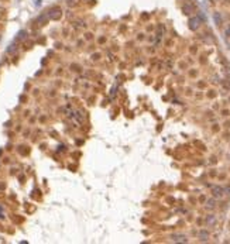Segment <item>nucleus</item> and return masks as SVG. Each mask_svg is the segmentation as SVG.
I'll use <instances>...</instances> for the list:
<instances>
[{
	"instance_id": "1",
	"label": "nucleus",
	"mask_w": 230,
	"mask_h": 244,
	"mask_svg": "<svg viewBox=\"0 0 230 244\" xmlns=\"http://www.w3.org/2000/svg\"><path fill=\"white\" fill-rule=\"evenodd\" d=\"M47 16H48V19H51V20H59L61 16H62V10L58 6H55V7H52V9L48 10V14H47Z\"/></svg>"
},
{
	"instance_id": "2",
	"label": "nucleus",
	"mask_w": 230,
	"mask_h": 244,
	"mask_svg": "<svg viewBox=\"0 0 230 244\" xmlns=\"http://www.w3.org/2000/svg\"><path fill=\"white\" fill-rule=\"evenodd\" d=\"M188 24H189V28H191L192 31H195V30H198L199 26H200V19H199V17H192Z\"/></svg>"
},
{
	"instance_id": "3",
	"label": "nucleus",
	"mask_w": 230,
	"mask_h": 244,
	"mask_svg": "<svg viewBox=\"0 0 230 244\" xmlns=\"http://www.w3.org/2000/svg\"><path fill=\"white\" fill-rule=\"evenodd\" d=\"M171 238H172V241H177V243H188V238L184 234H172Z\"/></svg>"
},
{
	"instance_id": "4",
	"label": "nucleus",
	"mask_w": 230,
	"mask_h": 244,
	"mask_svg": "<svg viewBox=\"0 0 230 244\" xmlns=\"http://www.w3.org/2000/svg\"><path fill=\"white\" fill-rule=\"evenodd\" d=\"M212 193H213L215 198H220V196L224 193V189L222 186H213L212 188Z\"/></svg>"
},
{
	"instance_id": "5",
	"label": "nucleus",
	"mask_w": 230,
	"mask_h": 244,
	"mask_svg": "<svg viewBox=\"0 0 230 244\" xmlns=\"http://www.w3.org/2000/svg\"><path fill=\"white\" fill-rule=\"evenodd\" d=\"M208 238H209V233H208V231L206 230L199 231V240H200V241H206Z\"/></svg>"
},
{
	"instance_id": "6",
	"label": "nucleus",
	"mask_w": 230,
	"mask_h": 244,
	"mask_svg": "<svg viewBox=\"0 0 230 244\" xmlns=\"http://www.w3.org/2000/svg\"><path fill=\"white\" fill-rule=\"evenodd\" d=\"M213 20H215V24L216 26H222V16H220V13L213 14Z\"/></svg>"
},
{
	"instance_id": "7",
	"label": "nucleus",
	"mask_w": 230,
	"mask_h": 244,
	"mask_svg": "<svg viewBox=\"0 0 230 244\" xmlns=\"http://www.w3.org/2000/svg\"><path fill=\"white\" fill-rule=\"evenodd\" d=\"M216 206V202H215V199H209L208 202H206V207L208 209H213Z\"/></svg>"
},
{
	"instance_id": "8",
	"label": "nucleus",
	"mask_w": 230,
	"mask_h": 244,
	"mask_svg": "<svg viewBox=\"0 0 230 244\" xmlns=\"http://www.w3.org/2000/svg\"><path fill=\"white\" fill-rule=\"evenodd\" d=\"M27 37V32L26 31H20L17 34V41H21V40H24Z\"/></svg>"
},
{
	"instance_id": "9",
	"label": "nucleus",
	"mask_w": 230,
	"mask_h": 244,
	"mask_svg": "<svg viewBox=\"0 0 230 244\" xmlns=\"http://www.w3.org/2000/svg\"><path fill=\"white\" fill-rule=\"evenodd\" d=\"M47 20H48V16L45 14V16H40L37 21H38V23H41V24H45V23H47Z\"/></svg>"
},
{
	"instance_id": "10",
	"label": "nucleus",
	"mask_w": 230,
	"mask_h": 244,
	"mask_svg": "<svg viewBox=\"0 0 230 244\" xmlns=\"http://www.w3.org/2000/svg\"><path fill=\"white\" fill-rule=\"evenodd\" d=\"M215 222H216V220H215V216H208V217H206V223H208V225H215Z\"/></svg>"
},
{
	"instance_id": "11",
	"label": "nucleus",
	"mask_w": 230,
	"mask_h": 244,
	"mask_svg": "<svg viewBox=\"0 0 230 244\" xmlns=\"http://www.w3.org/2000/svg\"><path fill=\"white\" fill-rule=\"evenodd\" d=\"M182 10H184V14H186V16L192 13V7L191 6H184L182 7Z\"/></svg>"
},
{
	"instance_id": "12",
	"label": "nucleus",
	"mask_w": 230,
	"mask_h": 244,
	"mask_svg": "<svg viewBox=\"0 0 230 244\" xmlns=\"http://www.w3.org/2000/svg\"><path fill=\"white\" fill-rule=\"evenodd\" d=\"M78 1H79V0H66V3H68L69 6H75Z\"/></svg>"
},
{
	"instance_id": "13",
	"label": "nucleus",
	"mask_w": 230,
	"mask_h": 244,
	"mask_svg": "<svg viewBox=\"0 0 230 244\" xmlns=\"http://www.w3.org/2000/svg\"><path fill=\"white\" fill-rule=\"evenodd\" d=\"M75 116H76V117H78V120H79V122H81V123L83 122V117H82V116H81V113H79V112H76V113H75Z\"/></svg>"
},
{
	"instance_id": "14",
	"label": "nucleus",
	"mask_w": 230,
	"mask_h": 244,
	"mask_svg": "<svg viewBox=\"0 0 230 244\" xmlns=\"http://www.w3.org/2000/svg\"><path fill=\"white\" fill-rule=\"evenodd\" d=\"M14 50H16V45H14V44H12V45H10V48L7 50V52H13Z\"/></svg>"
},
{
	"instance_id": "15",
	"label": "nucleus",
	"mask_w": 230,
	"mask_h": 244,
	"mask_svg": "<svg viewBox=\"0 0 230 244\" xmlns=\"http://www.w3.org/2000/svg\"><path fill=\"white\" fill-rule=\"evenodd\" d=\"M224 34H226V37H230V26L226 28V32H224Z\"/></svg>"
},
{
	"instance_id": "16",
	"label": "nucleus",
	"mask_w": 230,
	"mask_h": 244,
	"mask_svg": "<svg viewBox=\"0 0 230 244\" xmlns=\"http://www.w3.org/2000/svg\"><path fill=\"white\" fill-rule=\"evenodd\" d=\"M224 192H227V195H230V188H226V189H224Z\"/></svg>"
},
{
	"instance_id": "17",
	"label": "nucleus",
	"mask_w": 230,
	"mask_h": 244,
	"mask_svg": "<svg viewBox=\"0 0 230 244\" xmlns=\"http://www.w3.org/2000/svg\"><path fill=\"white\" fill-rule=\"evenodd\" d=\"M229 102H230V97H229Z\"/></svg>"
}]
</instances>
